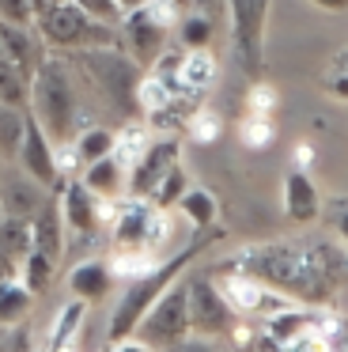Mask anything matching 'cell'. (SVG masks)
I'll return each instance as SVG.
<instances>
[{
    "label": "cell",
    "instance_id": "cell-27",
    "mask_svg": "<svg viewBox=\"0 0 348 352\" xmlns=\"http://www.w3.org/2000/svg\"><path fill=\"white\" fill-rule=\"evenodd\" d=\"M186 190H189V178H186V167H182V160H178L163 178H159V186L151 190L148 205H151V208H159V212H166V208L178 205V197H182Z\"/></svg>",
    "mask_w": 348,
    "mask_h": 352
},
{
    "label": "cell",
    "instance_id": "cell-26",
    "mask_svg": "<svg viewBox=\"0 0 348 352\" xmlns=\"http://www.w3.org/2000/svg\"><path fill=\"white\" fill-rule=\"evenodd\" d=\"M53 273H57V265L38 250H27V258L19 261V280H23V288L34 292V296H45V292H50Z\"/></svg>",
    "mask_w": 348,
    "mask_h": 352
},
{
    "label": "cell",
    "instance_id": "cell-5",
    "mask_svg": "<svg viewBox=\"0 0 348 352\" xmlns=\"http://www.w3.org/2000/svg\"><path fill=\"white\" fill-rule=\"evenodd\" d=\"M34 31L50 54H83V50H98V46H118V27H106L98 19L83 16L72 0L45 8L34 19Z\"/></svg>",
    "mask_w": 348,
    "mask_h": 352
},
{
    "label": "cell",
    "instance_id": "cell-2",
    "mask_svg": "<svg viewBox=\"0 0 348 352\" xmlns=\"http://www.w3.org/2000/svg\"><path fill=\"white\" fill-rule=\"evenodd\" d=\"M224 235H227L224 228H204V231H197V235L189 239L182 250H174L171 258L155 261V265H148L140 276H133V280H129V288L121 292V299L113 303V311H110L106 341L133 337V329H136V322L144 318V311H148V307L155 303V299L163 296V292L171 288V284L178 280V276L186 273V269L193 265L197 258H201V254H208V246L224 243Z\"/></svg>",
    "mask_w": 348,
    "mask_h": 352
},
{
    "label": "cell",
    "instance_id": "cell-46",
    "mask_svg": "<svg viewBox=\"0 0 348 352\" xmlns=\"http://www.w3.org/2000/svg\"><path fill=\"white\" fill-rule=\"evenodd\" d=\"M0 216H4V212H0Z\"/></svg>",
    "mask_w": 348,
    "mask_h": 352
},
{
    "label": "cell",
    "instance_id": "cell-38",
    "mask_svg": "<svg viewBox=\"0 0 348 352\" xmlns=\"http://www.w3.org/2000/svg\"><path fill=\"white\" fill-rule=\"evenodd\" d=\"M171 352H219V349H216V344H212V337H201V333L193 337V333H189L186 341H178V344H174Z\"/></svg>",
    "mask_w": 348,
    "mask_h": 352
},
{
    "label": "cell",
    "instance_id": "cell-19",
    "mask_svg": "<svg viewBox=\"0 0 348 352\" xmlns=\"http://www.w3.org/2000/svg\"><path fill=\"white\" fill-rule=\"evenodd\" d=\"M171 76H174L178 95L197 99V95H204L212 84H216V61H212L208 50H178V54H174Z\"/></svg>",
    "mask_w": 348,
    "mask_h": 352
},
{
    "label": "cell",
    "instance_id": "cell-6",
    "mask_svg": "<svg viewBox=\"0 0 348 352\" xmlns=\"http://www.w3.org/2000/svg\"><path fill=\"white\" fill-rule=\"evenodd\" d=\"M80 65L87 69L91 84L98 87L110 110H118L121 118H129L136 110V84H140L144 69L125 54L121 46H98V50H83Z\"/></svg>",
    "mask_w": 348,
    "mask_h": 352
},
{
    "label": "cell",
    "instance_id": "cell-40",
    "mask_svg": "<svg viewBox=\"0 0 348 352\" xmlns=\"http://www.w3.org/2000/svg\"><path fill=\"white\" fill-rule=\"evenodd\" d=\"M15 276H19V261L0 250V280H15Z\"/></svg>",
    "mask_w": 348,
    "mask_h": 352
},
{
    "label": "cell",
    "instance_id": "cell-21",
    "mask_svg": "<svg viewBox=\"0 0 348 352\" xmlns=\"http://www.w3.org/2000/svg\"><path fill=\"white\" fill-rule=\"evenodd\" d=\"M329 322H322V314L314 311H303V307H280V311H272L269 318H265V333H269V344L272 349H284V344H292L295 337L310 333V329H325Z\"/></svg>",
    "mask_w": 348,
    "mask_h": 352
},
{
    "label": "cell",
    "instance_id": "cell-41",
    "mask_svg": "<svg viewBox=\"0 0 348 352\" xmlns=\"http://www.w3.org/2000/svg\"><path fill=\"white\" fill-rule=\"evenodd\" d=\"M310 4L322 12H348V0H310Z\"/></svg>",
    "mask_w": 348,
    "mask_h": 352
},
{
    "label": "cell",
    "instance_id": "cell-9",
    "mask_svg": "<svg viewBox=\"0 0 348 352\" xmlns=\"http://www.w3.org/2000/svg\"><path fill=\"white\" fill-rule=\"evenodd\" d=\"M272 0H227L231 16V50L246 76H261L265 65V23H269Z\"/></svg>",
    "mask_w": 348,
    "mask_h": 352
},
{
    "label": "cell",
    "instance_id": "cell-13",
    "mask_svg": "<svg viewBox=\"0 0 348 352\" xmlns=\"http://www.w3.org/2000/svg\"><path fill=\"white\" fill-rule=\"evenodd\" d=\"M219 292L227 296V303H231L235 314H250V318H269L272 311L295 303V299L280 296L276 288H269V284L254 280V276H246V273H235V269H224V273H219Z\"/></svg>",
    "mask_w": 348,
    "mask_h": 352
},
{
    "label": "cell",
    "instance_id": "cell-1",
    "mask_svg": "<svg viewBox=\"0 0 348 352\" xmlns=\"http://www.w3.org/2000/svg\"><path fill=\"white\" fill-rule=\"evenodd\" d=\"M224 269L246 273L295 303H325L348 276V254L325 243H261L239 250Z\"/></svg>",
    "mask_w": 348,
    "mask_h": 352
},
{
    "label": "cell",
    "instance_id": "cell-33",
    "mask_svg": "<svg viewBox=\"0 0 348 352\" xmlns=\"http://www.w3.org/2000/svg\"><path fill=\"white\" fill-rule=\"evenodd\" d=\"M242 144L246 148H265L272 140V118H257V114H250L246 122H242Z\"/></svg>",
    "mask_w": 348,
    "mask_h": 352
},
{
    "label": "cell",
    "instance_id": "cell-23",
    "mask_svg": "<svg viewBox=\"0 0 348 352\" xmlns=\"http://www.w3.org/2000/svg\"><path fill=\"white\" fill-rule=\"evenodd\" d=\"M178 212L193 223V231H204V228H216V216H219V205L204 186H189L186 193L178 197Z\"/></svg>",
    "mask_w": 348,
    "mask_h": 352
},
{
    "label": "cell",
    "instance_id": "cell-45",
    "mask_svg": "<svg viewBox=\"0 0 348 352\" xmlns=\"http://www.w3.org/2000/svg\"><path fill=\"white\" fill-rule=\"evenodd\" d=\"M30 352H42V344H38V349H30Z\"/></svg>",
    "mask_w": 348,
    "mask_h": 352
},
{
    "label": "cell",
    "instance_id": "cell-4",
    "mask_svg": "<svg viewBox=\"0 0 348 352\" xmlns=\"http://www.w3.org/2000/svg\"><path fill=\"white\" fill-rule=\"evenodd\" d=\"M163 239H166V216L159 208H151L148 201L129 197V205H121L110 220V243H113V254H118L110 265H121V261L155 265Z\"/></svg>",
    "mask_w": 348,
    "mask_h": 352
},
{
    "label": "cell",
    "instance_id": "cell-14",
    "mask_svg": "<svg viewBox=\"0 0 348 352\" xmlns=\"http://www.w3.org/2000/svg\"><path fill=\"white\" fill-rule=\"evenodd\" d=\"M12 163H19L30 178H38V182L45 186V190H53V186L65 178V175H61V152H57V144L45 137L42 125H38L30 114H27V129H23V144H19V152H15Z\"/></svg>",
    "mask_w": 348,
    "mask_h": 352
},
{
    "label": "cell",
    "instance_id": "cell-24",
    "mask_svg": "<svg viewBox=\"0 0 348 352\" xmlns=\"http://www.w3.org/2000/svg\"><path fill=\"white\" fill-rule=\"evenodd\" d=\"M34 292L23 288V280H0V326H23V318L34 307Z\"/></svg>",
    "mask_w": 348,
    "mask_h": 352
},
{
    "label": "cell",
    "instance_id": "cell-18",
    "mask_svg": "<svg viewBox=\"0 0 348 352\" xmlns=\"http://www.w3.org/2000/svg\"><path fill=\"white\" fill-rule=\"evenodd\" d=\"M76 178H80V182L87 186V190L95 193L98 201H121V197H125L129 160L118 152V148H113V152H106L102 160L87 163V167H83Z\"/></svg>",
    "mask_w": 348,
    "mask_h": 352
},
{
    "label": "cell",
    "instance_id": "cell-3",
    "mask_svg": "<svg viewBox=\"0 0 348 352\" xmlns=\"http://www.w3.org/2000/svg\"><path fill=\"white\" fill-rule=\"evenodd\" d=\"M27 114L42 125V133L57 148H65L76 137V114H80V99H76V80L72 69L61 54H45V61L30 76V95H27Z\"/></svg>",
    "mask_w": 348,
    "mask_h": 352
},
{
    "label": "cell",
    "instance_id": "cell-35",
    "mask_svg": "<svg viewBox=\"0 0 348 352\" xmlns=\"http://www.w3.org/2000/svg\"><path fill=\"white\" fill-rule=\"evenodd\" d=\"M246 102H250V114L272 118V110H276V91H272L269 84H254V87H250V95H246Z\"/></svg>",
    "mask_w": 348,
    "mask_h": 352
},
{
    "label": "cell",
    "instance_id": "cell-8",
    "mask_svg": "<svg viewBox=\"0 0 348 352\" xmlns=\"http://www.w3.org/2000/svg\"><path fill=\"white\" fill-rule=\"evenodd\" d=\"M136 341H144L155 352H171L178 341L189 337V307H186V276L171 284L155 303L144 311V318L133 329Z\"/></svg>",
    "mask_w": 348,
    "mask_h": 352
},
{
    "label": "cell",
    "instance_id": "cell-15",
    "mask_svg": "<svg viewBox=\"0 0 348 352\" xmlns=\"http://www.w3.org/2000/svg\"><path fill=\"white\" fill-rule=\"evenodd\" d=\"M45 197H50V190H45L38 178H30L19 163L8 167V170H0V212H4V216L30 220V216L42 208Z\"/></svg>",
    "mask_w": 348,
    "mask_h": 352
},
{
    "label": "cell",
    "instance_id": "cell-17",
    "mask_svg": "<svg viewBox=\"0 0 348 352\" xmlns=\"http://www.w3.org/2000/svg\"><path fill=\"white\" fill-rule=\"evenodd\" d=\"M45 54H50V50L42 46V38H38L34 27L0 23V57H4L8 65H15L27 80L34 76V69L45 61Z\"/></svg>",
    "mask_w": 348,
    "mask_h": 352
},
{
    "label": "cell",
    "instance_id": "cell-32",
    "mask_svg": "<svg viewBox=\"0 0 348 352\" xmlns=\"http://www.w3.org/2000/svg\"><path fill=\"white\" fill-rule=\"evenodd\" d=\"M72 4L83 12V16L98 19V23H106V27H118L121 19H125V12H121L113 0H72Z\"/></svg>",
    "mask_w": 348,
    "mask_h": 352
},
{
    "label": "cell",
    "instance_id": "cell-12",
    "mask_svg": "<svg viewBox=\"0 0 348 352\" xmlns=\"http://www.w3.org/2000/svg\"><path fill=\"white\" fill-rule=\"evenodd\" d=\"M182 160V140L178 137H159V140H148V144L136 152V160L129 163V178H125V193L136 201H148L151 190L159 186V178Z\"/></svg>",
    "mask_w": 348,
    "mask_h": 352
},
{
    "label": "cell",
    "instance_id": "cell-30",
    "mask_svg": "<svg viewBox=\"0 0 348 352\" xmlns=\"http://www.w3.org/2000/svg\"><path fill=\"white\" fill-rule=\"evenodd\" d=\"M27 95H30V80L0 57V102L4 107H27Z\"/></svg>",
    "mask_w": 348,
    "mask_h": 352
},
{
    "label": "cell",
    "instance_id": "cell-39",
    "mask_svg": "<svg viewBox=\"0 0 348 352\" xmlns=\"http://www.w3.org/2000/svg\"><path fill=\"white\" fill-rule=\"evenodd\" d=\"M106 352H155V349H148V344L136 341V337H121V341H110Z\"/></svg>",
    "mask_w": 348,
    "mask_h": 352
},
{
    "label": "cell",
    "instance_id": "cell-42",
    "mask_svg": "<svg viewBox=\"0 0 348 352\" xmlns=\"http://www.w3.org/2000/svg\"><path fill=\"white\" fill-rule=\"evenodd\" d=\"M113 4H118L121 12H136V8H148L151 0H113Z\"/></svg>",
    "mask_w": 348,
    "mask_h": 352
},
{
    "label": "cell",
    "instance_id": "cell-29",
    "mask_svg": "<svg viewBox=\"0 0 348 352\" xmlns=\"http://www.w3.org/2000/svg\"><path fill=\"white\" fill-rule=\"evenodd\" d=\"M212 34H216V27H212V19L204 12H186L178 19V46L182 50H204L212 42Z\"/></svg>",
    "mask_w": 348,
    "mask_h": 352
},
{
    "label": "cell",
    "instance_id": "cell-20",
    "mask_svg": "<svg viewBox=\"0 0 348 352\" xmlns=\"http://www.w3.org/2000/svg\"><path fill=\"white\" fill-rule=\"evenodd\" d=\"M284 216L292 223H314L318 216H322V193H318V182L303 167L287 170V178H284Z\"/></svg>",
    "mask_w": 348,
    "mask_h": 352
},
{
    "label": "cell",
    "instance_id": "cell-16",
    "mask_svg": "<svg viewBox=\"0 0 348 352\" xmlns=\"http://www.w3.org/2000/svg\"><path fill=\"white\" fill-rule=\"evenodd\" d=\"M65 216H61V201H57V186L50 190V197L42 201L34 216H30V250L45 254L53 265H61L65 258Z\"/></svg>",
    "mask_w": 348,
    "mask_h": 352
},
{
    "label": "cell",
    "instance_id": "cell-31",
    "mask_svg": "<svg viewBox=\"0 0 348 352\" xmlns=\"http://www.w3.org/2000/svg\"><path fill=\"white\" fill-rule=\"evenodd\" d=\"M219 129H224V125H219V118L212 114V110H193V114H189V122H186V133L193 140H201V144L216 140Z\"/></svg>",
    "mask_w": 348,
    "mask_h": 352
},
{
    "label": "cell",
    "instance_id": "cell-22",
    "mask_svg": "<svg viewBox=\"0 0 348 352\" xmlns=\"http://www.w3.org/2000/svg\"><path fill=\"white\" fill-rule=\"evenodd\" d=\"M113 288V269L110 261L102 258H91V261H80V265L68 273V292H72V299H83V303H98V299H106Z\"/></svg>",
    "mask_w": 348,
    "mask_h": 352
},
{
    "label": "cell",
    "instance_id": "cell-34",
    "mask_svg": "<svg viewBox=\"0 0 348 352\" xmlns=\"http://www.w3.org/2000/svg\"><path fill=\"white\" fill-rule=\"evenodd\" d=\"M0 23L34 27V8H30V0H0Z\"/></svg>",
    "mask_w": 348,
    "mask_h": 352
},
{
    "label": "cell",
    "instance_id": "cell-44",
    "mask_svg": "<svg viewBox=\"0 0 348 352\" xmlns=\"http://www.w3.org/2000/svg\"><path fill=\"white\" fill-rule=\"evenodd\" d=\"M53 4H68V0H45V8H53Z\"/></svg>",
    "mask_w": 348,
    "mask_h": 352
},
{
    "label": "cell",
    "instance_id": "cell-25",
    "mask_svg": "<svg viewBox=\"0 0 348 352\" xmlns=\"http://www.w3.org/2000/svg\"><path fill=\"white\" fill-rule=\"evenodd\" d=\"M23 129H27V107H4L0 102V160L12 163L23 144Z\"/></svg>",
    "mask_w": 348,
    "mask_h": 352
},
{
    "label": "cell",
    "instance_id": "cell-28",
    "mask_svg": "<svg viewBox=\"0 0 348 352\" xmlns=\"http://www.w3.org/2000/svg\"><path fill=\"white\" fill-rule=\"evenodd\" d=\"M0 250L8 258L23 261L30 250V220H19V216H0Z\"/></svg>",
    "mask_w": 348,
    "mask_h": 352
},
{
    "label": "cell",
    "instance_id": "cell-37",
    "mask_svg": "<svg viewBox=\"0 0 348 352\" xmlns=\"http://www.w3.org/2000/svg\"><path fill=\"white\" fill-rule=\"evenodd\" d=\"M325 91H329L333 99L348 102V69H340V72H329V76H325Z\"/></svg>",
    "mask_w": 348,
    "mask_h": 352
},
{
    "label": "cell",
    "instance_id": "cell-11",
    "mask_svg": "<svg viewBox=\"0 0 348 352\" xmlns=\"http://www.w3.org/2000/svg\"><path fill=\"white\" fill-rule=\"evenodd\" d=\"M57 201L61 216H65V231L76 239H91L102 223H110V205H118V201H98L76 175H65L57 182Z\"/></svg>",
    "mask_w": 348,
    "mask_h": 352
},
{
    "label": "cell",
    "instance_id": "cell-43",
    "mask_svg": "<svg viewBox=\"0 0 348 352\" xmlns=\"http://www.w3.org/2000/svg\"><path fill=\"white\" fill-rule=\"evenodd\" d=\"M333 329H337V337H340V349L348 352V318H340V322H333Z\"/></svg>",
    "mask_w": 348,
    "mask_h": 352
},
{
    "label": "cell",
    "instance_id": "cell-36",
    "mask_svg": "<svg viewBox=\"0 0 348 352\" xmlns=\"http://www.w3.org/2000/svg\"><path fill=\"white\" fill-rule=\"evenodd\" d=\"M325 216H329V228L337 231V239L348 246V197H337V201H329V208H325Z\"/></svg>",
    "mask_w": 348,
    "mask_h": 352
},
{
    "label": "cell",
    "instance_id": "cell-7",
    "mask_svg": "<svg viewBox=\"0 0 348 352\" xmlns=\"http://www.w3.org/2000/svg\"><path fill=\"white\" fill-rule=\"evenodd\" d=\"M174 12L163 0H151L148 8L125 12V19L118 23V46L133 57L140 69H151L159 57L171 50V31H174Z\"/></svg>",
    "mask_w": 348,
    "mask_h": 352
},
{
    "label": "cell",
    "instance_id": "cell-10",
    "mask_svg": "<svg viewBox=\"0 0 348 352\" xmlns=\"http://www.w3.org/2000/svg\"><path fill=\"white\" fill-rule=\"evenodd\" d=\"M186 307H189V333H201V337L231 333L235 318H239L227 303V296L219 292V284L204 273L186 276Z\"/></svg>",
    "mask_w": 348,
    "mask_h": 352
}]
</instances>
